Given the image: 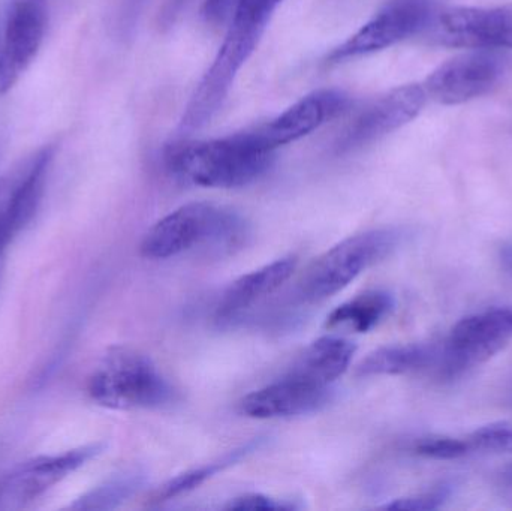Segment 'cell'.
<instances>
[{
  "instance_id": "1",
  "label": "cell",
  "mask_w": 512,
  "mask_h": 511,
  "mask_svg": "<svg viewBox=\"0 0 512 511\" xmlns=\"http://www.w3.org/2000/svg\"><path fill=\"white\" fill-rule=\"evenodd\" d=\"M282 3L283 0H204V20L213 26L227 24V30L218 53L186 104L177 126L179 138L191 137L218 116Z\"/></svg>"
},
{
  "instance_id": "2",
  "label": "cell",
  "mask_w": 512,
  "mask_h": 511,
  "mask_svg": "<svg viewBox=\"0 0 512 511\" xmlns=\"http://www.w3.org/2000/svg\"><path fill=\"white\" fill-rule=\"evenodd\" d=\"M276 152L262 143L255 128L224 137L176 138L164 150L171 177L201 188L234 189L251 185L273 167Z\"/></svg>"
},
{
  "instance_id": "3",
  "label": "cell",
  "mask_w": 512,
  "mask_h": 511,
  "mask_svg": "<svg viewBox=\"0 0 512 511\" xmlns=\"http://www.w3.org/2000/svg\"><path fill=\"white\" fill-rule=\"evenodd\" d=\"M245 219L227 207L191 203L156 222L141 242L149 260H167L200 249L207 257H222L239 249L248 237Z\"/></svg>"
},
{
  "instance_id": "4",
  "label": "cell",
  "mask_w": 512,
  "mask_h": 511,
  "mask_svg": "<svg viewBox=\"0 0 512 511\" xmlns=\"http://www.w3.org/2000/svg\"><path fill=\"white\" fill-rule=\"evenodd\" d=\"M96 404L110 410H155L173 401L174 390L155 363L140 351L114 347L102 357L87 383Z\"/></svg>"
},
{
  "instance_id": "5",
  "label": "cell",
  "mask_w": 512,
  "mask_h": 511,
  "mask_svg": "<svg viewBox=\"0 0 512 511\" xmlns=\"http://www.w3.org/2000/svg\"><path fill=\"white\" fill-rule=\"evenodd\" d=\"M399 228H379L355 234L322 254L300 282L306 302H321L348 287L364 270L390 255L402 242Z\"/></svg>"
},
{
  "instance_id": "6",
  "label": "cell",
  "mask_w": 512,
  "mask_h": 511,
  "mask_svg": "<svg viewBox=\"0 0 512 511\" xmlns=\"http://www.w3.org/2000/svg\"><path fill=\"white\" fill-rule=\"evenodd\" d=\"M438 14L436 0H385L357 32L325 56L324 62L339 65L387 50L432 29Z\"/></svg>"
},
{
  "instance_id": "7",
  "label": "cell",
  "mask_w": 512,
  "mask_h": 511,
  "mask_svg": "<svg viewBox=\"0 0 512 511\" xmlns=\"http://www.w3.org/2000/svg\"><path fill=\"white\" fill-rule=\"evenodd\" d=\"M512 336V309L499 308L463 318L439 344L433 372L441 380H454L483 365L507 345Z\"/></svg>"
},
{
  "instance_id": "8",
  "label": "cell",
  "mask_w": 512,
  "mask_h": 511,
  "mask_svg": "<svg viewBox=\"0 0 512 511\" xmlns=\"http://www.w3.org/2000/svg\"><path fill=\"white\" fill-rule=\"evenodd\" d=\"M427 93L420 84L394 87L364 105L337 137V153L363 149L393 134L415 119L426 105Z\"/></svg>"
},
{
  "instance_id": "9",
  "label": "cell",
  "mask_w": 512,
  "mask_h": 511,
  "mask_svg": "<svg viewBox=\"0 0 512 511\" xmlns=\"http://www.w3.org/2000/svg\"><path fill=\"white\" fill-rule=\"evenodd\" d=\"M508 66L510 57L502 50H474L439 66L423 87L439 104H463L492 92Z\"/></svg>"
},
{
  "instance_id": "10",
  "label": "cell",
  "mask_w": 512,
  "mask_h": 511,
  "mask_svg": "<svg viewBox=\"0 0 512 511\" xmlns=\"http://www.w3.org/2000/svg\"><path fill=\"white\" fill-rule=\"evenodd\" d=\"M105 444L93 443L60 455L38 456L0 476V509L18 510L44 497L66 477L104 452Z\"/></svg>"
},
{
  "instance_id": "11",
  "label": "cell",
  "mask_w": 512,
  "mask_h": 511,
  "mask_svg": "<svg viewBox=\"0 0 512 511\" xmlns=\"http://www.w3.org/2000/svg\"><path fill=\"white\" fill-rule=\"evenodd\" d=\"M432 35L445 47L512 48V2L496 8H454L439 12Z\"/></svg>"
},
{
  "instance_id": "12",
  "label": "cell",
  "mask_w": 512,
  "mask_h": 511,
  "mask_svg": "<svg viewBox=\"0 0 512 511\" xmlns=\"http://www.w3.org/2000/svg\"><path fill=\"white\" fill-rule=\"evenodd\" d=\"M351 102V96L340 89L313 90L273 119L254 128L262 143L276 152L336 119L351 107Z\"/></svg>"
},
{
  "instance_id": "13",
  "label": "cell",
  "mask_w": 512,
  "mask_h": 511,
  "mask_svg": "<svg viewBox=\"0 0 512 511\" xmlns=\"http://www.w3.org/2000/svg\"><path fill=\"white\" fill-rule=\"evenodd\" d=\"M45 27V0H15L12 3L0 53V92H8L30 65L44 41Z\"/></svg>"
},
{
  "instance_id": "14",
  "label": "cell",
  "mask_w": 512,
  "mask_h": 511,
  "mask_svg": "<svg viewBox=\"0 0 512 511\" xmlns=\"http://www.w3.org/2000/svg\"><path fill=\"white\" fill-rule=\"evenodd\" d=\"M331 398V387L318 386L286 374L282 380L249 393L240 404V410L251 419H282L315 413L327 407Z\"/></svg>"
},
{
  "instance_id": "15",
  "label": "cell",
  "mask_w": 512,
  "mask_h": 511,
  "mask_svg": "<svg viewBox=\"0 0 512 511\" xmlns=\"http://www.w3.org/2000/svg\"><path fill=\"white\" fill-rule=\"evenodd\" d=\"M54 158L53 147H44L18 176L8 203L0 212V266L12 240L35 218L44 195L48 171Z\"/></svg>"
},
{
  "instance_id": "16",
  "label": "cell",
  "mask_w": 512,
  "mask_h": 511,
  "mask_svg": "<svg viewBox=\"0 0 512 511\" xmlns=\"http://www.w3.org/2000/svg\"><path fill=\"white\" fill-rule=\"evenodd\" d=\"M295 267H297V260L294 257H286L259 267L254 272L234 281L219 302V318L222 321L231 320L251 308L254 303L270 296L291 278Z\"/></svg>"
},
{
  "instance_id": "17",
  "label": "cell",
  "mask_w": 512,
  "mask_h": 511,
  "mask_svg": "<svg viewBox=\"0 0 512 511\" xmlns=\"http://www.w3.org/2000/svg\"><path fill=\"white\" fill-rule=\"evenodd\" d=\"M355 354L352 342L324 336L312 342L295 360L288 374L318 386L331 387L351 365Z\"/></svg>"
},
{
  "instance_id": "18",
  "label": "cell",
  "mask_w": 512,
  "mask_h": 511,
  "mask_svg": "<svg viewBox=\"0 0 512 511\" xmlns=\"http://www.w3.org/2000/svg\"><path fill=\"white\" fill-rule=\"evenodd\" d=\"M439 344L391 345L379 348L358 365V375H403L433 371L438 360Z\"/></svg>"
},
{
  "instance_id": "19",
  "label": "cell",
  "mask_w": 512,
  "mask_h": 511,
  "mask_svg": "<svg viewBox=\"0 0 512 511\" xmlns=\"http://www.w3.org/2000/svg\"><path fill=\"white\" fill-rule=\"evenodd\" d=\"M394 308V299L390 293L382 290L367 291L349 302L337 306L327 318L330 329H351L366 333L375 329Z\"/></svg>"
},
{
  "instance_id": "20",
  "label": "cell",
  "mask_w": 512,
  "mask_h": 511,
  "mask_svg": "<svg viewBox=\"0 0 512 511\" xmlns=\"http://www.w3.org/2000/svg\"><path fill=\"white\" fill-rule=\"evenodd\" d=\"M262 443H264L262 438H255V440L240 446L239 449H234L233 452L222 456L218 461L210 462V464L203 465V467L195 468V470L174 477V479L165 483V485L156 492L153 500L159 503V501L171 500V498L179 497V495L186 494V492L194 491L195 488L203 485L207 480L215 477L216 474L222 473V471L227 470V468L233 467V465L239 464L243 459L248 458L249 455H252V453L256 452V450L262 446Z\"/></svg>"
},
{
  "instance_id": "21",
  "label": "cell",
  "mask_w": 512,
  "mask_h": 511,
  "mask_svg": "<svg viewBox=\"0 0 512 511\" xmlns=\"http://www.w3.org/2000/svg\"><path fill=\"white\" fill-rule=\"evenodd\" d=\"M143 473L137 470L123 471V473L111 476L96 488L90 489L81 495L78 500L69 506L72 510H114L134 497L143 488Z\"/></svg>"
},
{
  "instance_id": "22",
  "label": "cell",
  "mask_w": 512,
  "mask_h": 511,
  "mask_svg": "<svg viewBox=\"0 0 512 511\" xmlns=\"http://www.w3.org/2000/svg\"><path fill=\"white\" fill-rule=\"evenodd\" d=\"M468 440L472 452L512 453V423L499 422L483 426Z\"/></svg>"
},
{
  "instance_id": "23",
  "label": "cell",
  "mask_w": 512,
  "mask_h": 511,
  "mask_svg": "<svg viewBox=\"0 0 512 511\" xmlns=\"http://www.w3.org/2000/svg\"><path fill=\"white\" fill-rule=\"evenodd\" d=\"M417 455L436 461H453L472 452L468 438L438 437L420 441L415 447Z\"/></svg>"
},
{
  "instance_id": "24",
  "label": "cell",
  "mask_w": 512,
  "mask_h": 511,
  "mask_svg": "<svg viewBox=\"0 0 512 511\" xmlns=\"http://www.w3.org/2000/svg\"><path fill=\"white\" fill-rule=\"evenodd\" d=\"M451 486L441 485L432 491L424 494L414 495V497L400 498L393 503L384 506V509L390 510H408V511H427L436 510L444 506L445 501L450 498Z\"/></svg>"
},
{
  "instance_id": "25",
  "label": "cell",
  "mask_w": 512,
  "mask_h": 511,
  "mask_svg": "<svg viewBox=\"0 0 512 511\" xmlns=\"http://www.w3.org/2000/svg\"><path fill=\"white\" fill-rule=\"evenodd\" d=\"M228 510H291L295 509L294 504L276 498L265 497L261 494H248L243 497L234 498L227 506Z\"/></svg>"
},
{
  "instance_id": "26",
  "label": "cell",
  "mask_w": 512,
  "mask_h": 511,
  "mask_svg": "<svg viewBox=\"0 0 512 511\" xmlns=\"http://www.w3.org/2000/svg\"><path fill=\"white\" fill-rule=\"evenodd\" d=\"M146 3L147 0H122L119 24L123 35H129V33L134 32Z\"/></svg>"
},
{
  "instance_id": "27",
  "label": "cell",
  "mask_w": 512,
  "mask_h": 511,
  "mask_svg": "<svg viewBox=\"0 0 512 511\" xmlns=\"http://www.w3.org/2000/svg\"><path fill=\"white\" fill-rule=\"evenodd\" d=\"M188 0H167L162 8L161 24L162 27H171L179 18L180 12L185 8Z\"/></svg>"
},
{
  "instance_id": "28",
  "label": "cell",
  "mask_w": 512,
  "mask_h": 511,
  "mask_svg": "<svg viewBox=\"0 0 512 511\" xmlns=\"http://www.w3.org/2000/svg\"><path fill=\"white\" fill-rule=\"evenodd\" d=\"M17 179L18 177H3V179H0V212L8 203L9 195H11Z\"/></svg>"
},
{
  "instance_id": "29",
  "label": "cell",
  "mask_w": 512,
  "mask_h": 511,
  "mask_svg": "<svg viewBox=\"0 0 512 511\" xmlns=\"http://www.w3.org/2000/svg\"><path fill=\"white\" fill-rule=\"evenodd\" d=\"M501 263L502 267L512 275V243H508L501 249Z\"/></svg>"
},
{
  "instance_id": "30",
  "label": "cell",
  "mask_w": 512,
  "mask_h": 511,
  "mask_svg": "<svg viewBox=\"0 0 512 511\" xmlns=\"http://www.w3.org/2000/svg\"><path fill=\"white\" fill-rule=\"evenodd\" d=\"M502 479H504L505 485L510 486L512 489V464L502 471Z\"/></svg>"
}]
</instances>
